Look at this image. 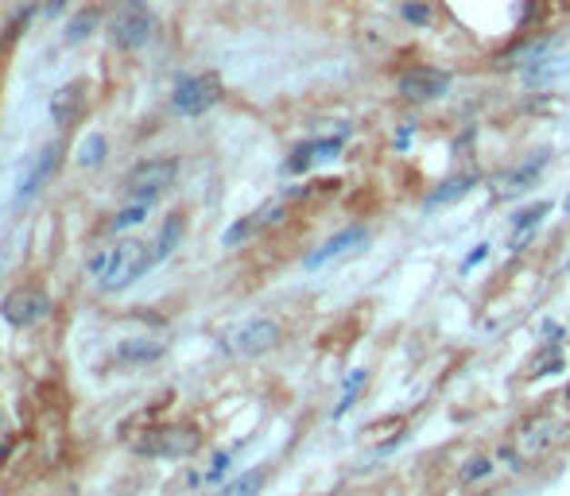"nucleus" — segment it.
Masks as SVG:
<instances>
[{"label":"nucleus","mask_w":570,"mask_h":496,"mask_svg":"<svg viewBox=\"0 0 570 496\" xmlns=\"http://www.w3.org/2000/svg\"><path fill=\"white\" fill-rule=\"evenodd\" d=\"M260 485H265V473H260V470H248V473H241L237 481H229L225 489H217L214 496H256Z\"/></svg>","instance_id":"22"},{"label":"nucleus","mask_w":570,"mask_h":496,"mask_svg":"<svg viewBox=\"0 0 570 496\" xmlns=\"http://www.w3.org/2000/svg\"><path fill=\"white\" fill-rule=\"evenodd\" d=\"M152 244H140V241H116L109 248V260H105V272H101V287L105 291H125L133 287L144 272H152Z\"/></svg>","instance_id":"1"},{"label":"nucleus","mask_w":570,"mask_h":496,"mask_svg":"<svg viewBox=\"0 0 570 496\" xmlns=\"http://www.w3.org/2000/svg\"><path fill=\"white\" fill-rule=\"evenodd\" d=\"M272 217H280V206H268V210H260V213H253V217H245V222H237V225H233L229 233H225V248H233V244H237V241H245V237H253V233L260 229V225H265V222H272Z\"/></svg>","instance_id":"18"},{"label":"nucleus","mask_w":570,"mask_h":496,"mask_svg":"<svg viewBox=\"0 0 570 496\" xmlns=\"http://www.w3.org/2000/svg\"><path fill=\"white\" fill-rule=\"evenodd\" d=\"M551 213V202H535V206H528V210H520L516 217H513V244H524V237L544 222V217Z\"/></svg>","instance_id":"17"},{"label":"nucleus","mask_w":570,"mask_h":496,"mask_svg":"<svg viewBox=\"0 0 570 496\" xmlns=\"http://www.w3.org/2000/svg\"><path fill=\"white\" fill-rule=\"evenodd\" d=\"M155 357H164V342H148V338H133L116 349V361L121 364H148Z\"/></svg>","instance_id":"16"},{"label":"nucleus","mask_w":570,"mask_h":496,"mask_svg":"<svg viewBox=\"0 0 570 496\" xmlns=\"http://www.w3.org/2000/svg\"><path fill=\"white\" fill-rule=\"evenodd\" d=\"M198 450V434L190 427H171V431H155L140 442V454L152 458H190Z\"/></svg>","instance_id":"8"},{"label":"nucleus","mask_w":570,"mask_h":496,"mask_svg":"<svg viewBox=\"0 0 570 496\" xmlns=\"http://www.w3.org/2000/svg\"><path fill=\"white\" fill-rule=\"evenodd\" d=\"M275 342H280V326H275L272 318H248V322L233 326L225 333L222 345L233 357H260V353H268Z\"/></svg>","instance_id":"3"},{"label":"nucleus","mask_w":570,"mask_h":496,"mask_svg":"<svg viewBox=\"0 0 570 496\" xmlns=\"http://www.w3.org/2000/svg\"><path fill=\"white\" fill-rule=\"evenodd\" d=\"M342 144H345V128L338 136H323V140H306V144H299L295 152H291V159L284 164V171L287 174H299V171H306V167H315V164H326V159H334L342 152Z\"/></svg>","instance_id":"10"},{"label":"nucleus","mask_w":570,"mask_h":496,"mask_svg":"<svg viewBox=\"0 0 570 496\" xmlns=\"http://www.w3.org/2000/svg\"><path fill=\"white\" fill-rule=\"evenodd\" d=\"M128 5H133V8H140V0H128Z\"/></svg>","instance_id":"31"},{"label":"nucleus","mask_w":570,"mask_h":496,"mask_svg":"<svg viewBox=\"0 0 570 496\" xmlns=\"http://www.w3.org/2000/svg\"><path fill=\"white\" fill-rule=\"evenodd\" d=\"M152 206H155V202H128L125 210H116V213H113V222H109V233H125V229H136V225L144 222V217L152 213Z\"/></svg>","instance_id":"19"},{"label":"nucleus","mask_w":570,"mask_h":496,"mask_svg":"<svg viewBox=\"0 0 570 496\" xmlns=\"http://www.w3.org/2000/svg\"><path fill=\"white\" fill-rule=\"evenodd\" d=\"M70 5V0H47V12H51V16H55V12H63Z\"/></svg>","instance_id":"29"},{"label":"nucleus","mask_w":570,"mask_h":496,"mask_svg":"<svg viewBox=\"0 0 570 496\" xmlns=\"http://www.w3.org/2000/svg\"><path fill=\"white\" fill-rule=\"evenodd\" d=\"M55 167H58V144H47L39 155L27 159V167L20 174V186H16V206H24V202H32L39 194V186L51 179Z\"/></svg>","instance_id":"9"},{"label":"nucleus","mask_w":570,"mask_h":496,"mask_svg":"<svg viewBox=\"0 0 570 496\" xmlns=\"http://www.w3.org/2000/svg\"><path fill=\"white\" fill-rule=\"evenodd\" d=\"M105 155H109V144H105V136L101 133H90L82 144H78V167H101L105 164Z\"/></svg>","instance_id":"20"},{"label":"nucleus","mask_w":570,"mask_h":496,"mask_svg":"<svg viewBox=\"0 0 570 496\" xmlns=\"http://www.w3.org/2000/svg\"><path fill=\"white\" fill-rule=\"evenodd\" d=\"M474 186V174H450V179H443L435 186V191L427 194V202H423V210H438V206H455L458 198L470 194Z\"/></svg>","instance_id":"13"},{"label":"nucleus","mask_w":570,"mask_h":496,"mask_svg":"<svg viewBox=\"0 0 570 496\" xmlns=\"http://www.w3.org/2000/svg\"><path fill=\"white\" fill-rule=\"evenodd\" d=\"M485 256H489V244H477L474 253L462 260V272H470V268H474V264H481V260H485Z\"/></svg>","instance_id":"26"},{"label":"nucleus","mask_w":570,"mask_h":496,"mask_svg":"<svg viewBox=\"0 0 570 496\" xmlns=\"http://www.w3.org/2000/svg\"><path fill=\"white\" fill-rule=\"evenodd\" d=\"M450 90V74L438 66H407L400 74V94L407 101H435Z\"/></svg>","instance_id":"6"},{"label":"nucleus","mask_w":570,"mask_h":496,"mask_svg":"<svg viewBox=\"0 0 570 496\" xmlns=\"http://www.w3.org/2000/svg\"><path fill=\"white\" fill-rule=\"evenodd\" d=\"M485 470H489V465H485V461H474V465H470V470H465V477H481V473H485Z\"/></svg>","instance_id":"28"},{"label":"nucleus","mask_w":570,"mask_h":496,"mask_svg":"<svg viewBox=\"0 0 570 496\" xmlns=\"http://www.w3.org/2000/svg\"><path fill=\"white\" fill-rule=\"evenodd\" d=\"M51 311V303L43 291L35 287H24V291H12V295L0 303V314H5V322L8 326H35L39 318H47Z\"/></svg>","instance_id":"7"},{"label":"nucleus","mask_w":570,"mask_h":496,"mask_svg":"<svg viewBox=\"0 0 570 496\" xmlns=\"http://www.w3.org/2000/svg\"><path fill=\"white\" fill-rule=\"evenodd\" d=\"M94 24H97V8H85V12H78V16L66 24V43H82L85 35L94 32Z\"/></svg>","instance_id":"23"},{"label":"nucleus","mask_w":570,"mask_h":496,"mask_svg":"<svg viewBox=\"0 0 570 496\" xmlns=\"http://www.w3.org/2000/svg\"><path fill=\"white\" fill-rule=\"evenodd\" d=\"M82 101H85V82L63 85V90L51 97V116H55V124H70V121H75L78 109H82Z\"/></svg>","instance_id":"14"},{"label":"nucleus","mask_w":570,"mask_h":496,"mask_svg":"<svg viewBox=\"0 0 570 496\" xmlns=\"http://www.w3.org/2000/svg\"><path fill=\"white\" fill-rule=\"evenodd\" d=\"M365 244H369V229H365V225H349V229H342V233H334L330 241H323V244L315 248V253H306L303 268H306V272H318V268L334 264V260H342L345 253H357V248H365Z\"/></svg>","instance_id":"5"},{"label":"nucleus","mask_w":570,"mask_h":496,"mask_svg":"<svg viewBox=\"0 0 570 496\" xmlns=\"http://www.w3.org/2000/svg\"><path fill=\"white\" fill-rule=\"evenodd\" d=\"M563 210H566V213H570V191H566V198H563Z\"/></svg>","instance_id":"30"},{"label":"nucleus","mask_w":570,"mask_h":496,"mask_svg":"<svg viewBox=\"0 0 570 496\" xmlns=\"http://www.w3.org/2000/svg\"><path fill=\"white\" fill-rule=\"evenodd\" d=\"M551 164V152L547 148H539V152H532V155H524L520 164L505 174V186H501V194L505 198H516V194H524L528 186H535V179L544 174V167Z\"/></svg>","instance_id":"12"},{"label":"nucleus","mask_w":570,"mask_h":496,"mask_svg":"<svg viewBox=\"0 0 570 496\" xmlns=\"http://www.w3.org/2000/svg\"><path fill=\"white\" fill-rule=\"evenodd\" d=\"M105 260H109V248H97V253L85 260V272H90L94 280H101V272H105Z\"/></svg>","instance_id":"25"},{"label":"nucleus","mask_w":570,"mask_h":496,"mask_svg":"<svg viewBox=\"0 0 570 496\" xmlns=\"http://www.w3.org/2000/svg\"><path fill=\"white\" fill-rule=\"evenodd\" d=\"M0 434H5V422H0Z\"/></svg>","instance_id":"32"},{"label":"nucleus","mask_w":570,"mask_h":496,"mask_svg":"<svg viewBox=\"0 0 570 496\" xmlns=\"http://www.w3.org/2000/svg\"><path fill=\"white\" fill-rule=\"evenodd\" d=\"M148 35H152V16H148L144 8L128 5L121 16L113 20V43H116V47L136 51V47H144V43H148Z\"/></svg>","instance_id":"11"},{"label":"nucleus","mask_w":570,"mask_h":496,"mask_svg":"<svg viewBox=\"0 0 570 496\" xmlns=\"http://www.w3.org/2000/svg\"><path fill=\"white\" fill-rule=\"evenodd\" d=\"M400 20L412 27H431L435 24V8L427 0H400Z\"/></svg>","instance_id":"21"},{"label":"nucleus","mask_w":570,"mask_h":496,"mask_svg":"<svg viewBox=\"0 0 570 496\" xmlns=\"http://www.w3.org/2000/svg\"><path fill=\"white\" fill-rule=\"evenodd\" d=\"M415 136V124H400V133H396V148H407V140Z\"/></svg>","instance_id":"27"},{"label":"nucleus","mask_w":570,"mask_h":496,"mask_svg":"<svg viewBox=\"0 0 570 496\" xmlns=\"http://www.w3.org/2000/svg\"><path fill=\"white\" fill-rule=\"evenodd\" d=\"M179 237H183V217L179 213H171L167 222H164V229H159V237H155V244H152V268L155 264H164V260L179 248Z\"/></svg>","instance_id":"15"},{"label":"nucleus","mask_w":570,"mask_h":496,"mask_svg":"<svg viewBox=\"0 0 570 496\" xmlns=\"http://www.w3.org/2000/svg\"><path fill=\"white\" fill-rule=\"evenodd\" d=\"M175 174H179V159H148L125 179V194L133 202H155L171 191Z\"/></svg>","instance_id":"2"},{"label":"nucleus","mask_w":570,"mask_h":496,"mask_svg":"<svg viewBox=\"0 0 570 496\" xmlns=\"http://www.w3.org/2000/svg\"><path fill=\"white\" fill-rule=\"evenodd\" d=\"M217 97H222V82H217V74H195V78H183L179 85H175L171 101L183 116H198V113H206Z\"/></svg>","instance_id":"4"},{"label":"nucleus","mask_w":570,"mask_h":496,"mask_svg":"<svg viewBox=\"0 0 570 496\" xmlns=\"http://www.w3.org/2000/svg\"><path fill=\"white\" fill-rule=\"evenodd\" d=\"M361 384H365V369H354V376L345 381V388H342V400H338V407H334V419H342L349 407H354V400H357V392H361Z\"/></svg>","instance_id":"24"}]
</instances>
